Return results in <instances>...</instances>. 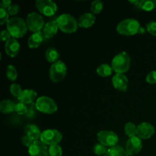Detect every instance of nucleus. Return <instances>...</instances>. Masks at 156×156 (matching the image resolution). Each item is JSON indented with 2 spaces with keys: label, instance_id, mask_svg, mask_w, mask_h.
Masks as SVG:
<instances>
[{
  "label": "nucleus",
  "instance_id": "obj_11",
  "mask_svg": "<svg viewBox=\"0 0 156 156\" xmlns=\"http://www.w3.org/2000/svg\"><path fill=\"white\" fill-rule=\"evenodd\" d=\"M28 154L30 156H50L47 145L41 140H37L32 143L28 148Z\"/></svg>",
  "mask_w": 156,
  "mask_h": 156
},
{
  "label": "nucleus",
  "instance_id": "obj_20",
  "mask_svg": "<svg viewBox=\"0 0 156 156\" xmlns=\"http://www.w3.org/2000/svg\"><path fill=\"white\" fill-rule=\"evenodd\" d=\"M43 35L44 34L41 31L36 32V33H34L33 34L30 35V37L28 38V41H27L28 47L31 49L37 48L44 41Z\"/></svg>",
  "mask_w": 156,
  "mask_h": 156
},
{
  "label": "nucleus",
  "instance_id": "obj_8",
  "mask_svg": "<svg viewBox=\"0 0 156 156\" xmlns=\"http://www.w3.org/2000/svg\"><path fill=\"white\" fill-rule=\"evenodd\" d=\"M27 27L34 33L40 32L44 27V21L43 17L37 12H31L28 14L26 19Z\"/></svg>",
  "mask_w": 156,
  "mask_h": 156
},
{
  "label": "nucleus",
  "instance_id": "obj_18",
  "mask_svg": "<svg viewBox=\"0 0 156 156\" xmlns=\"http://www.w3.org/2000/svg\"><path fill=\"white\" fill-rule=\"evenodd\" d=\"M95 20V16L92 13H85L79 17L78 20V24L80 27L88 28L94 24Z\"/></svg>",
  "mask_w": 156,
  "mask_h": 156
},
{
  "label": "nucleus",
  "instance_id": "obj_22",
  "mask_svg": "<svg viewBox=\"0 0 156 156\" xmlns=\"http://www.w3.org/2000/svg\"><path fill=\"white\" fill-rule=\"evenodd\" d=\"M104 156H129L127 154V152H126L123 148H122L121 146H116L114 147L110 148L109 149H108V152H106Z\"/></svg>",
  "mask_w": 156,
  "mask_h": 156
},
{
  "label": "nucleus",
  "instance_id": "obj_37",
  "mask_svg": "<svg viewBox=\"0 0 156 156\" xmlns=\"http://www.w3.org/2000/svg\"><path fill=\"white\" fill-rule=\"evenodd\" d=\"M146 80L149 84H155L156 83V70L150 72L149 74L146 76Z\"/></svg>",
  "mask_w": 156,
  "mask_h": 156
},
{
  "label": "nucleus",
  "instance_id": "obj_25",
  "mask_svg": "<svg viewBox=\"0 0 156 156\" xmlns=\"http://www.w3.org/2000/svg\"><path fill=\"white\" fill-rule=\"evenodd\" d=\"M139 8L146 12L153 10L156 8V0H141Z\"/></svg>",
  "mask_w": 156,
  "mask_h": 156
},
{
  "label": "nucleus",
  "instance_id": "obj_30",
  "mask_svg": "<svg viewBox=\"0 0 156 156\" xmlns=\"http://www.w3.org/2000/svg\"><path fill=\"white\" fill-rule=\"evenodd\" d=\"M49 154L50 156H62V149L58 144L53 145L49 147Z\"/></svg>",
  "mask_w": 156,
  "mask_h": 156
},
{
  "label": "nucleus",
  "instance_id": "obj_26",
  "mask_svg": "<svg viewBox=\"0 0 156 156\" xmlns=\"http://www.w3.org/2000/svg\"><path fill=\"white\" fill-rule=\"evenodd\" d=\"M124 131L126 135L129 138L136 136L137 126L132 122H128L124 127Z\"/></svg>",
  "mask_w": 156,
  "mask_h": 156
},
{
  "label": "nucleus",
  "instance_id": "obj_2",
  "mask_svg": "<svg viewBox=\"0 0 156 156\" xmlns=\"http://www.w3.org/2000/svg\"><path fill=\"white\" fill-rule=\"evenodd\" d=\"M131 64V59L126 52H121L116 55L111 62V66L115 73L123 74L129 70Z\"/></svg>",
  "mask_w": 156,
  "mask_h": 156
},
{
  "label": "nucleus",
  "instance_id": "obj_13",
  "mask_svg": "<svg viewBox=\"0 0 156 156\" xmlns=\"http://www.w3.org/2000/svg\"><path fill=\"white\" fill-rule=\"evenodd\" d=\"M155 133V127L151 123L143 122L137 126L136 136L141 140H148Z\"/></svg>",
  "mask_w": 156,
  "mask_h": 156
},
{
  "label": "nucleus",
  "instance_id": "obj_39",
  "mask_svg": "<svg viewBox=\"0 0 156 156\" xmlns=\"http://www.w3.org/2000/svg\"><path fill=\"white\" fill-rule=\"evenodd\" d=\"M34 142V141H33L31 139H30L28 136H27L26 135L23 136L21 137V143H22L24 146H27V147H28V148L31 146L32 143H33Z\"/></svg>",
  "mask_w": 156,
  "mask_h": 156
},
{
  "label": "nucleus",
  "instance_id": "obj_29",
  "mask_svg": "<svg viewBox=\"0 0 156 156\" xmlns=\"http://www.w3.org/2000/svg\"><path fill=\"white\" fill-rule=\"evenodd\" d=\"M27 111H28V106L27 105H24L21 102H18V103L15 104V111L18 115H26Z\"/></svg>",
  "mask_w": 156,
  "mask_h": 156
},
{
  "label": "nucleus",
  "instance_id": "obj_35",
  "mask_svg": "<svg viewBox=\"0 0 156 156\" xmlns=\"http://www.w3.org/2000/svg\"><path fill=\"white\" fill-rule=\"evenodd\" d=\"M146 30L150 34L156 37V21H150L146 24Z\"/></svg>",
  "mask_w": 156,
  "mask_h": 156
},
{
  "label": "nucleus",
  "instance_id": "obj_1",
  "mask_svg": "<svg viewBox=\"0 0 156 156\" xmlns=\"http://www.w3.org/2000/svg\"><path fill=\"white\" fill-rule=\"evenodd\" d=\"M27 23L23 18L14 17L7 22V30L13 38H21L26 34L27 31Z\"/></svg>",
  "mask_w": 156,
  "mask_h": 156
},
{
  "label": "nucleus",
  "instance_id": "obj_27",
  "mask_svg": "<svg viewBox=\"0 0 156 156\" xmlns=\"http://www.w3.org/2000/svg\"><path fill=\"white\" fill-rule=\"evenodd\" d=\"M104 7V3L101 0H95L91 5V12L93 15L99 14L102 11Z\"/></svg>",
  "mask_w": 156,
  "mask_h": 156
},
{
  "label": "nucleus",
  "instance_id": "obj_21",
  "mask_svg": "<svg viewBox=\"0 0 156 156\" xmlns=\"http://www.w3.org/2000/svg\"><path fill=\"white\" fill-rule=\"evenodd\" d=\"M15 104L11 100H3L0 103V111L3 114H10L15 111Z\"/></svg>",
  "mask_w": 156,
  "mask_h": 156
},
{
  "label": "nucleus",
  "instance_id": "obj_3",
  "mask_svg": "<svg viewBox=\"0 0 156 156\" xmlns=\"http://www.w3.org/2000/svg\"><path fill=\"white\" fill-rule=\"evenodd\" d=\"M59 29L67 34L74 33L77 30L79 24L76 18L68 14H62L56 18Z\"/></svg>",
  "mask_w": 156,
  "mask_h": 156
},
{
  "label": "nucleus",
  "instance_id": "obj_33",
  "mask_svg": "<svg viewBox=\"0 0 156 156\" xmlns=\"http://www.w3.org/2000/svg\"><path fill=\"white\" fill-rule=\"evenodd\" d=\"M23 90L21 89V86L18 84H12L10 86V92L15 97L18 98L22 93Z\"/></svg>",
  "mask_w": 156,
  "mask_h": 156
},
{
  "label": "nucleus",
  "instance_id": "obj_23",
  "mask_svg": "<svg viewBox=\"0 0 156 156\" xmlns=\"http://www.w3.org/2000/svg\"><path fill=\"white\" fill-rule=\"evenodd\" d=\"M46 59L49 62H51V63H55L57 61H59V52L57 51V50L55 48H53V47H50V48H48L46 51L45 53Z\"/></svg>",
  "mask_w": 156,
  "mask_h": 156
},
{
  "label": "nucleus",
  "instance_id": "obj_9",
  "mask_svg": "<svg viewBox=\"0 0 156 156\" xmlns=\"http://www.w3.org/2000/svg\"><path fill=\"white\" fill-rule=\"evenodd\" d=\"M35 5L37 10L45 16H53L57 12V5L51 0H37Z\"/></svg>",
  "mask_w": 156,
  "mask_h": 156
},
{
  "label": "nucleus",
  "instance_id": "obj_12",
  "mask_svg": "<svg viewBox=\"0 0 156 156\" xmlns=\"http://www.w3.org/2000/svg\"><path fill=\"white\" fill-rule=\"evenodd\" d=\"M143 148V143H142L141 139L138 136H134L132 138H129L126 143V148L125 150L127 152L129 155H137Z\"/></svg>",
  "mask_w": 156,
  "mask_h": 156
},
{
  "label": "nucleus",
  "instance_id": "obj_32",
  "mask_svg": "<svg viewBox=\"0 0 156 156\" xmlns=\"http://www.w3.org/2000/svg\"><path fill=\"white\" fill-rule=\"evenodd\" d=\"M9 17V12H8L7 9L1 8V9H0V24H1V25H3L5 23L7 24L9 20L10 19Z\"/></svg>",
  "mask_w": 156,
  "mask_h": 156
},
{
  "label": "nucleus",
  "instance_id": "obj_31",
  "mask_svg": "<svg viewBox=\"0 0 156 156\" xmlns=\"http://www.w3.org/2000/svg\"><path fill=\"white\" fill-rule=\"evenodd\" d=\"M108 152V149H107L106 146H104V145L101 144H96L94 147V152L95 155L101 156V155H105L106 154V152Z\"/></svg>",
  "mask_w": 156,
  "mask_h": 156
},
{
  "label": "nucleus",
  "instance_id": "obj_24",
  "mask_svg": "<svg viewBox=\"0 0 156 156\" xmlns=\"http://www.w3.org/2000/svg\"><path fill=\"white\" fill-rule=\"evenodd\" d=\"M113 71L114 69H113L112 66L108 64H102L96 70L98 75L101 77H108V76H111Z\"/></svg>",
  "mask_w": 156,
  "mask_h": 156
},
{
  "label": "nucleus",
  "instance_id": "obj_5",
  "mask_svg": "<svg viewBox=\"0 0 156 156\" xmlns=\"http://www.w3.org/2000/svg\"><path fill=\"white\" fill-rule=\"evenodd\" d=\"M35 105L38 111L47 114H53L58 109L55 101L47 96H41L38 98L35 102Z\"/></svg>",
  "mask_w": 156,
  "mask_h": 156
},
{
  "label": "nucleus",
  "instance_id": "obj_42",
  "mask_svg": "<svg viewBox=\"0 0 156 156\" xmlns=\"http://www.w3.org/2000/svg\"><path fill=\"white\" fill-rule=\"evenodd\" d=\"M146 30L144 28V27H140V30H139V34H144L145 32H146Z\"/></svg>",
  "mask_w": 156,
  "mask_h": 156
},
{
  "label": "nucleus",
  "instance_id": "obj_40",
  "mask_svg": "<svg viewBox=\"0 0 156 156\" xmlns=\"http://www.w3.org/2000/svg\"><path fill=\"white\" fill-rule=\"evenodd\" d=\"M12 5V2L10 0H3L1 2V8L8 9V8Z\"/></svg>",
  "mask_w": 156,
  "mask_h": 156
},
{
  "label": "nucleus",
  "instance_id": "obj_34",
  "mask_svg": "<svg viewBox=\"0 0 156 156\" xmlns=\"http://www.w3.org/2000/svg\"><path fill=\"white\" fill-rule=\"evenodd\" d=\"M27 106H28V111H27V114H26L25 116L27 117V118L31 119L35 117L37 111V109L35 103L30 104V105H27Z\"/></svg>",
  "mask_w": 156,
  "mask_h": 156
},
{
  "label": "nucleus",
  "instance_id": "obj_36",
  "mask_svg": "<svg viewBox=\"0 0 156 156\" xmlns=\"http://www.w3.org/2000/svg\"><path fill=\"white\" fill-rule=\"evenodd\" d=\"M19 10H20V7L19 5L17 4H12L7 9L9 15H17V14L18 13V12H19Z\"/></svg>",
  "mask_w": 156,
  "mask_h": 156
},
{
  "label": "nucleus",
  "instance_id": "obj_19",
  "mask_svg": "<svg viewBox=\"0 0 156 156\" xmlns=\"http://www.w3.org/2000/svg\"><path fill=\"white\" fill-rule=\"evenodd\" d=\"M24 133L26 136L31 139L33 141H37L40 139L41 140V133L39 127L34 124H27L24 127Z\"/></svg>",
  "mask_w": 156,
  "mask_h": 156
},
{
  "label": "nucleus",
  "instance_id": "obj_41",
  "mask_svg": "<svg viewBox=\"0 0 156 156\" xmlns=\"http://www.w3.org/2000/svg\"><path fill=\"white\" fill-rule=\"evenodd\" d=\"M129 3H131V4L134 5L136 6H138L140 5V2H141V0H134V1H129Z\"/></svg>",
  "mask_w": 156,
  "mask_h": 156
},
{
  "label": "nucleus",
  "instance_id": "obj_6",
  "mask_svg": "<svg viewBox=\"0 0 156 156\" xmlns=\"http://www.w3.org/2000/svg\"><path fill=\"white\" fill-rule=\"evenodd\" d=\"M67 67L62 61L59 60L52 64L50 69V79L53 82H59L66 76Z\"/></svg>",
  "mask_w": 156,
  "mask_h": 156
},
{
  "label": "nucleus",
  "instance_id": "obj_14",
  "mask_svg": "<svg viewBox=\"0 0 156 156\" xmlns=\"http://www.w3.org/2000/svg\"><path fill=\"white\" fill-rule=\"evenodd\" d=\"M112 84L116 89L120 91H126L128 88V79L124 74L117 73L113 77Z\"/></svg>",
  "mask_w": 156,
  "mask_h": 156
},
{
  "label": "nucleus",
  "instance_id": "obj_4",
  "mask_svg": "<svg viewBox=\"0 0 156 156\" xmlns=\"http://www.w3.org/2000/svg\"><path fill=\"white\" fill-rule=\"evenodd\" d=\"M140 27L141 26L137 20L133 18H127L119 23L117 27V30L120 34L132 36L139 34Z\"/></svg>",
  "mask_w": 156,
  "mask_h": 156
},
{
  "label": "nucleus",
  "instance_id": "obj_7",
  "mask_svg": "<svg viewBox=\"0 0 156 156\" xmlns=\"http://www.w3.org/2000/svg\"><path fill=\"white\" fill-rule=\"evenodd\" d=\"M62 140V135L59 130L53 129H46L41 133V141L47 146L56 145Z\"/></svg>",
  "mask_w": 156,
  "mask_h": 156
},
{
  "label": "nucleus",
  "instance_id": "obj_10",
  "mask_svg": "<svg viewBox=\"0 0 156 156\" xmlns=\"http://www.w3.org/2000/svg\"><path fill=\"white\" fill-rule=\"evenodd\" d=\"M97 136L101 144L110 148L117 146L119 141L118 136L113 131L101 130L98 133Z\"/></svg>",
  "mask_w": 156,
  "mask_h": 156
},
{
  "label": "nucleus",
  "instance_id": "obj_16",
  "mask_svg": "<svg viewBox=\"0 0 156 156\" xmlns=\"http://www.w3.org/2000/svg\"><path fill=\"white\" fill-rule=\"evenodd\" d=\"M37 94L35 91L32 89H24L23 90L21 95L18 98L19 102L24 104V105H29L33 104L34 101L36 100Z\"/></svg>",
  "mask_w": 156,
  "mask_h": 156
},
{
  "label": "nucleus",
  "instance_id": "obj_17",
  "mask_svg": "<svg viewBox=\"0 0 156 156\" xmlns=\"http://www.w3.org/2000/svg\"><path fill=\"white\" fill-rule=\"evenodd\" d=\"M58 30H59V27H58L56 20H53L45 24L43 30V34L46 38L50 39L56 34Z\"/></svg>",
  "mask_w": 156,
  "mask_h": 156
},
{
  "label": "nucleus",
  "instance_id": "obj_28",
  "mask_svg": "<svg viewBox=\"0 0 156 156\" xmlns=\"http://www.w3.org/2000/svg\"><path fill=\"white\" fill-rule=\"evenodd\" d=\"M6 76L10 81H15L18 77V72L13 65L8 66L6 70Z\"/></svg>",
  "mask_w": 156,
  "mask_h": 156
},
{
  "label": "nucleus",
  "instance_id": "obj_15",
  "mask_svg": "<svg viewBox=\"0 0 156 156\" xmlns=\"http://www.w3.org/2000/svg\"><path fill=\"white\" fill-rule=\"evenodd\" d=\"M5 51L10 57H15L20 51V44L15 38L12 37L5 44Z\"/></svg>",
  "mask_w": 156,
  "mask_h": 156
},
{
  "label": "nucleus",
  "instance_id": "obj_38",
  "mask_svg": "<svg viewBox=\"0 0 156 156\" xmlns=\"http://www.w3.org/2000/svg\"><path fill=\"white\" fill-rule=\"evenodd\" d=\"M0 38H1L2 41H5V42H7L8 41H9L12 38V36H11V34H9V32L8 30H2L1 34H0Z\"/></svg>",
  "mask_w": 156,
  "mask_h": 156
}]
</instances>
